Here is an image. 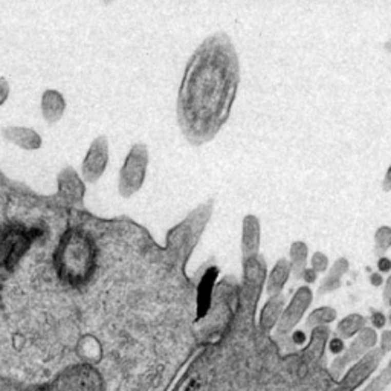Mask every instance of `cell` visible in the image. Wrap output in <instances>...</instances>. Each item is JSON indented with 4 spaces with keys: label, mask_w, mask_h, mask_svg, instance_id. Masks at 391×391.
I'll return each instance as SVG.
<instances>
[{
    "label": "cell",
    "mask_w": 391,
    "mask_h": 391,
    "mask_svg": "<svg viewBox=\"0 0 391 391\" xmlns=\"http://www.w3.org/2000/svg\"><path fill=\"white\" fill-rule=\"evenodd\" d=\"M370 281H372V284L375 286V287H379L381 284H382V277L379 275V272H376V273H372L370 275Z\"/></svg>",
    "instance_id": "obj_29"
},
{
    "label": "cell",
    "mask_w": 391,
    "mask_h": 391,
    "mask_svg": "<svg viewBox=\"0 0 391 391\" xmlns=\"http://www.w3.org/2000/svg\"><path fill=\"white\" fill-rule=\"evenodd\" d=\"M148 168V148L145 144H134L130 148L118 178V191L123 197L136 194L145 181Z\"/></svg>",
    "instance_id": "obj_5"
},
{
    "label": "cell",
    "mask_w": 391,
    "mask_h": 391,
    "mask_svg": "<svg viewBox=\"0 0 391 391\" xmlns=\"http://www.w3.org/2000/svg\"><path fill=\"white\" fill-rule=\"evenodd\" d=\"M266 281V261L260 256L243 260V284H242V301L245 309L254 312L259 303L263 284Z\"/></svg>",
    "instance_id": "obj_6"
},
{
    "label": "cell",
    "mask_w": 391,
    "mask_h": 391,
    "mask_svg": "<svg viewBox=\"0 0 391 391\" xmlns=\"http://www.w3.org/2000/svg\"><path fill=\"white\" fill-rule=\"evenodd\" d=\"M345 350V344H344V339L336 336V338H331L330 342H328V351L331 355H341L342 351Z\"/></svg>",
    "instance_id": "obj_21"
},
{
    "label": "cell",
    "mask_w": 391,
    "mask_h": 391,
    "mask_svg": "<svg viewBox=\"0 0 391 391\" xmlns=\"http://www.w3.org/2000/svg\"><path fill=\"white\" fill-rule=\"evenodd\" d=\"M45 237V229L18 220H0V269L14 270Z\"/></svg>",
    "instance_id": "obj_4"
},
{
    "label": "cell",
    "mask_w": 391,
    "mask_h": 391,
    "mask_svg": "<svg viewBox=\"0 0 391 391\" xmlns=\"http://www.w3.org/2000/svg\"><path fill=\"white\" fill-rule=\"evenodd\" d=\"M214 211L212 199L197 206L181 223L171 228L165 240V259L174 267H185Z\"/></svg>",
    "instance_id": "obj_3"
},
{
    "label": "cell",
    "mask_w": 391,
    "mask_h": 391,
    "mask_svg": "<svg viewBox=\"0 0 391 391\" xmlns=\"http://www.w3.org/2000/svg\"><path fill=\"white\" fill-rule=\"evenodd\" d=\"M2 134L8 142L14 144L15 147H18L22 150H28V151L38 150L43 144L42 136L34 129H29V127L9 126L2 130Z\"/></svg>",
    "instance_id": "obj_11"
},
{
    "label": "cell",
    "mask_w": 391,
    "mask_h": 391,
    "mask_svg": "<svg viewBox=\"0 0 391 391\" xmlns=\"http://www.w3.org/2000/svg\"><path fill=\"white\" fill-rule=\"evenodd\" d=\"M260 239V220L252 214L245 216L243 223H242V256H243V260L259 256Z\"/></svg>",
    "instance_id": "obj_10"
},
{
    "label": "cell",
    "mask_w": 391,
    "mask_h": 391,
    "mask_svg": "<svg viewBox=\"0 0 391 391\" xmlns=\"http://www.w3.org/2000/svg\"><path fill=\"white\" fill-rule=\"evenodd\" d=\"M290 261L286 259H280L275 263V266L272 267L269 277H267V284H266V290L270 297L281 294L283 287L286 286L289 275H290Z\"/></svg>",
    "instance_id": "obj_13"
},
{
    "label": "cell",
    "mask_w": 391,
    "mask_h": 391,
    "mask_svg": "<svg viewBox=\"0 0 391 391\" xmlns=\"http://www.w3.org/2000/svg\"><path fill=\"white\" fill-rule=\"evenodd\" d=\"M336 318V310L331 309V307H321V309H317L315 312L310 314L309 320H307V326L314 327V326H320V324H326V323H330Z\"/></svg>",
    "instance_id": "obj_19"
},
{
    "label": "cell",
    "mask_w": 391,
    "mask_h": 391,
    "mask_svg": "<svg viewBox=\"0 0 391 391\" xmlns=\"http://www.w3.org/2000/svg\"><path fill=\"white\" fill-rule=\"evenodd\" d=\"M391 248V228L381 226L375 234V252L378 257H382Z\"/></svg>",
    "instance_id": "obj_18"
},
{
    "label": "cell",
    "mask_w": 391,
    "mask_h": 391,
    "mask_svg": "<svg viewBox=\"0 0 391 391\" xmlns=\"http://www.w3.org/2000/svg\"><path fill=\"white\" fill-rule=\"evenodd\" d=\"M372 324L375 328H384L387 324V318L382 312H375L372 317Z\"/></svg>",
    "instance_id": "obj_22"
},
{
    "label": "cell",
    "mask_w": 391,
    "mask_h": 391,
    "mask_svg": "<svg viewBox=\"0 0 391 391\" xmlns=\"http://www.w3.org/2000/svg\"><path fill=\"white\" fill-rule=\"evenodd\" d=\"M303 278H304L306 283H315L317 281V272L314 269H307L306 267V270L303 272Z\"/></svg>",
    "instance_id": "obj_26"
},
{
    "label": "cell",
    "mask_w": 391,
    "mask_h": 391,
    "mask_svg": "<svg viewBox=\"0 0 391 391\" xmlns=\"http://www.w3.org/2000/svg\"><path fill=\"white\" fill-rule=\"evenodd\" d=\"M364 324H365V320H364L361 315L353 314V315H348L347 318H344V320L339 323L338 331H339V335L342 336V339H344V338H350V336H353L358 330H361Z\"/></svg>",
    "instance_id": "obj_17"
},
{
    "label": "cell",
    "mask_w": 391,
    "mask_h": 391,
    "mask_svg": "<svg viewBox=\"0 0 391 391\" xmlns=\"http://www.w3.org/2000/svg\"><path fill=\"white\" fill-rule=\"evenodd\" d=\"M348 270V260L341 257L333 263L330 272L327 273V277L323 280L321 286H320V294H327L331 290H336L341 286V278L342 275Z\"/></svg>",
    "instance_id": "obj_15"
},
{
    "label": "cell",
    "mask_w": 391,
    "mask_h": 391,
    "mask_svg": "<svg viewBox=\"0 0 391 391\" xmlns=\"http://www.w3.org/2000/svg\"><path fill=\"white\" fill-rule=\"evenodd\" d=\"M388 320H390V324H391V314H390V317H388Z\"/></svg>",
    "instance_id": "obj_32"
},
{
    "label": "cell",
    "mask_w": 391,
    "mask_h": 391,
    "mask_svg": "<svg viewBox=\"0 0 391 391\" xmlns=\"http://www.w3.org/2000/svg\"><path fill=\"white\" fill-rule=\"evenodd\" d=\"M283 306H284V297L281 294L273 295L267 300V303L264 304V307L261 310L260 317V324L264 330H269L278 321V318L281 315V310H283Z\"/></svg>",
    "instance_id": "obj_14"
},
{
    "label": "cell",
    "mask_w": 391,
    "mask_h": 391,
    "mask_svg": "<svg viewBox=\"0 0 391 391\" xmlns=\"http://www.w3.org/2000/svg\"><path fill=\"white\" fill-rule=\"evenodd\" d=\"M307 245L304 242H294L290 245V270L294 272V278L300 280L307 264Z\"/></svg>",
    "instance_id": "obj_16"
},
{
    "label": "cell",
    "mask_w": 391,
    "mask_h": 391,
    "mask_svg": "<svg viewBox=\"0 0 391 391\" xmlns=\"http://www.w3.org/2000/svg\"><path fill=\"white\" fill-rule=\"evenodd\" d=\"M382 190L384 191H391V165L387 170V174L384 178V182H382Z\"/></svg>",
    "instance_id": "obj_27"
},
{
    "label": "cell",
    "mask_w": 391,
    "mask_h": 391,
    "mask_svg": "<svg viewBox=\"0 0 391 391\" xmlns=\"http://www.w3.org/2000/svg\"><path fill=\"white\" fill-rule=\"evenodd\" d=\"M8 96H9V84L6 80L0 78V106L6 103Z\"/></svg>",
    "instance_id": "obj_23"
},
{
    "label": "cell",
    "mask_w": 391,
    "mask_h": 391,
    "mask_svg": "<svg viewBox=\"0 0 391 391\" xmlns=\"http://www.w3.org/2000/svg\"><path fill=\"white\" fill-rule=\"evenodd\" d=\"M327 267H328V259L326 254L315 252L312 257V269L318 273V272H326Z\"/></svg>",
    "instance_id": "obj_20"
},
{
    "label": "cell",
    "mask_w": 391,
    "mask_h": 391,
    "mask_svg": "<svg viewBox=\"0 0 391 391\" xmlns=\"http://www.w3.org/2000/svg\"><path fill=\"white\" fill-rule=\"evenodd\" d=\"M382 345H384V348H385V350L391 348V331L390 330H387V331H384V333H382Z\"/></svg>",
    "instance_id": "obj_28"
},
{
    "label": "cell",
    "mask_w": 391,
    "mask_h": 391,
    "mask_svg": "<svg viewBox=\"0 0 391 391\" xmlns=\"http://www.w3.org/2000/svg\"><path fill=\"white\" fill-rule=\"evenodd\" d=\"M110 158L109 139L104 134L95 138L83 159L81 164V176L89 184H96L104 174Z\"/></svg>",
    "instance_id": "obj_7"
},
{
    "label": "cell",
    "mask_w": 391,
    "mask_h": 391,
    "mask_svg": "<svg viewBox=\"0 0 391 391\" xmlns=\"http://www.w3.org/2000/svg\"><path fill=\"white\" fill-rule=\"evenodd\" d=\"M54 269L60 283L70 289L86 287L98 269V246L95 239L80 226L62 234L54 251Z\"/></svg>",
    "instance_id": "obj_2"
},
{
    "label": "cell",
    "mask_w": 391,
    "mask_h": 391,
    "mask_svg": "<svg viewBox=\"0 0 391 391\" xmlns=\"http://www.w3.org/2000/svg\"><path fill=\"white\" fill-rule=\"evenodd\" d=\"M58 190L55 194V202L60 203L65 208L81 209L84 208V194H86V185L80 174L72 168L65 167L58 176H57Z\"/></svg>",
    "instance_id": "obj_8"
},
{
    "label": "cell",
    "mask_w": 391,
    "mask_h": 391,
    "mask_svg": "<svg viewBox=\"0 0 391 391\" xmlns=\"http://www.w3.org/2000/svg\"><path fill=\"white\" fill-rule=\"evenodd\" d=\"M40 107H42V115H43L45 121L49 123V124H55V123H58V121L63 118V115H65V96H63L60 92L49 89V90H46V92L42 95Z\"/></svg>",
    "instance_id": "obj_12"
},
{
    "label": "cell",
    "mask_w": 391,
    "mask_h": 391,
    "mask_svg": "<svg viewBox=\"0 0 391 391\" xmlns=\"http://www.w3.org/2000/svg\"><path fill=\"white\" fill-rule=\"evenodd\" d=\"M239 81V57L229 37H208L190 58L178 93V124L188 142L202 145L216 138L229 118Z\"/></svg>",
    "instance_id": "obj_1"
},
{
    "label": "cell",
    "mask_w": 391,
    "mask_h": 391,
    "mask_svg": "<svg viewBox=\"0 0 391 391\" xmlns=\"http://www.w3.org/2000/svg\"><path fill=\"white\" fill-rule=\"evenodd\" d=\"M385 49H387L388 52H391V40H388V42L385 43Z\"/></svg>",
    "instance_id": "obj_31"
},
{
    "label": "cell",
    "mask_w": 391,
    "mask_h": 391,
    "mask_svg": "<svg viewBox=\"0 0 391 391\" xmlns=\"http://www.w3.org/2000/svg\"><path fill=\"white\" fill-rule=\"evenodd\" d=\"M388 304H390V306H391V298H390V300H388Z\"/></svg>",
    "instance_id": "obj_33"
},
{
    "label": "cell",
    "mask_w": 391,
    "mask_h": 391,
    "mask_svg": "<svg viewBox=\"0 0 391 391\" xmlns=\"http://www.w3.org/2000/svg\"><path fill=\"white\" fill-rule=\"evenodd\" d=\"M312 290L307 286H301L292 297L290 304L287 306V309L284 310V314L281 315L280 320V331H289L294 327L298 324V321L303 318L304 312L307 310V307L312 303Z\"/></svg>",
    "instance_id": "obj_9"
},
{
    "label": "cell",
    "mask_w": 391,
    "mask_h": 391,
    "mask_svg": "<svg viewBox=\"0 0 391 391\" xmlns=\"http://www.w3.org/2000/svg\"><path fill=\"white\" fill-rule=\"evenodd\" d=\"M306 333L303 331V330H295L294 333H292V342L295 344V345H303L304 342H306Z\"/></svg>",
    "instance_id": "obj_24"
},
{
    "label": "cell",
    "mask_w": 391,
    "mask_h": 391,
    "mask_svg": "<svg viewBox=\"0 0 391 391\" xmlns=\"http://www.w3.org/2000/svg\"><path fill=\"white\" fill-rule=\"evenodd\" d=\"M384 297H385V301L388 303V300L391 298V275L388 277L387 283H385V289H384Z\"/></svg>",
    "instance_id": "obj_30"
},
{
    "label": "cell",
    "mask_w": 391,
    "mask_h": 391,
    "mask_svg": "<svg viewBox=\"0 0 391 391\" xmlns=\"http://www.w3.org/2000/svg\"><path fill=\"white\" fill-rule=\"evenodd\" d=\"M378 269H379L381 272H388V270L391 269L390 259H387V257H381V259L378 260Z\"/></svg>",
    "instance_id": "obj_25"
}]
</instances>
